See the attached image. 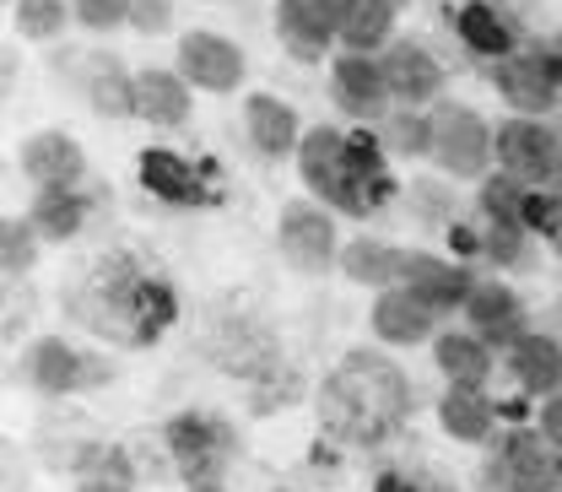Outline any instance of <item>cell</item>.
Masks as SVG:
<instances>
[{"mask_svg":"<svg viewBox=\"0 0 562 492\" xmlns=\"http://www.w3.org/2000/svg\"><path fill=\"white\" fill-rule=\"evenodd\" d=\"M406 412H412V384L384 351H347L319 390V427L357 449L395 438Z\"/></svg>","mask_w":562,"mask_h":492,"instance_id":"obj_2","label":"cell"},{"mask_svg":"<svg viewBox=\"0 0 562 492\" xmlns=\"http://www.w3.org/2000/svg\"><path fill=\"white\" fill-rule=\"evenodd\" d=\"M454 33L465 38L471 55H487V60H508L514 55V22L503 5H487V0H465L454 11Z\"/></svg>","mask_w":562,"mask_h":492,"instance_id":"obj_25","label":"cell"},{"mask_svg":"<svg viewBox=\"0 0 562 492\" xmlns=\"http://www.w3.org/2000/svg\"><path fill=\"white\" fill-rule=\"evenodd\" d=\"M395 0H357L351 5V16L341 22V44H347L351 55H373V49H390L395 38H390V27H395Z\"/></svg>","mask_w":562,"mask_h":492,"instance_id":"obj_30","label":"cell"},{"mask_svg":"<svg viewBox=\"0 0 562 492\" xmlns=\"http://www.w3.org/2000/svg\"><path fill=\"white\" fill-rule=\"evenodd\" d=\"M482 255L497 260V266H525V255H530V227L487 222V227H482Z\"/></svg>","mask_w":562,"mask_h":492,"instance_id":"obj_36","label":"cell"},{"mask_svg":"<svg viewBox=\"0 0 562 492\" xmlns=\"http://www.w3.org/2000/svg\"><path fill=\"white\" fill-rule=\"evenodd\" d=\"M541 433L562 449V390L558 395H547V406H541Z\"/></svg>","mask_w":562,"mask_h":492,"instance_id":"obj_40","label":"cell"},{"mask_svg":"<svg viewBox=\"0 0 562 492\" xmlns=\"http://www.w3.org/2000/svg\"><path fill=\"white\" fill-rule=\"evenodd\" d=\"M168 444V460L173 471L190 482V488H222L233 455H238V433L233 422L216 417V412H179L162 433Z\"/></svg>","mask_w":562,"mask_h":492,"instance_id":"obj_4","label":"cell"},{"mask_svg":"<svg viewBox=\"0 0 562 492\" xmlns=\"http://www.w3.org/2000/svg\"><path fill=\"white\" fill-rule=\"evenodd\" d=\"M131 27L146 33V38L168 33L173 27V0H131Z\"/></svg>","mask_w":562,"mask_h":492,"instance_id":"obj_39","label":"cell"},{"mask_svg":"<svg viewBox=\"0 0 562 492\" xmlns=\"http://www.w3.org/2000/svg\"><path fill=\"white\" fill-rule=\"evenodd\" d=\"M432 309L422 303L412 287H384L379 292V303H373V331H379V342H390V347H417L432 336Z\"/></svg>","mask_w":562,"mask_h":492,"instance_id":"obj_21","label":"cell"},{"mask_svg":"<svg viewBox=\"0 0 562 492\" xmlns=\"http://www.w3.org/2000/svg\"><path fill=\"white\" fill-rule=\"evenodd\" d=\"M297 395V373L281 362L277 373H266L260 384H255V412H277V406H286Z\"/></svg>","mask_w":562,"mask_h":492,"instance_id":"obj_38","label":"cell"},{"mask_svg":"<svg viewBox=\"0 0 562 492\" xmlns=\"http://www.w3.org/2000/svg\"><path fill=\"white\" fill-rule=\"evenodd\" d=\"M11 16H16L22 38H55V33H66L76 11H70V0H11Z\"/></svg>","mask_w":562,"mask_h":492,"instance_id":"obj_33","label":"cell"},{"mask_svg":"<svg viewBox=\"0 0 562 492\" xmlns=\"http://www.w3.org/2000/svg\"><path fill=\"white\" fill-rule=\"evenodd\" d=\"M465 320H471V336H482L487 347H503V351L514 347L519 336H530L525 331V303L503 281H476V292L465 303Z\"/></svg>","mask_w":562,"mask_h":492,"instance_id":"obj_16","label":"cell"},{"mask_svg":"<svg viewBox=\"0 0 562 492\" xmlns=\"http://www.w3.org/2000/svg\"><path fill=\"white\" fill-rule=\"evenodd\" d=\"M412 266V249H395V244H379V238H357L341 249V271L357 287H401Z\"/></svg>","mask_w":562,"mask_h":492,"instance_id":"obj_26","label":"cell"},{"mask_svg":"<svg viewBox=\"0 0 562 492\" xmlns=\"http://www.w3.org/2000/svg\"><path fill=\"white\" fill-rule=\"evenodd\" d=\"M66 309L92 336H109L114 347H151L179 320V292L151 266H140L136 255L120 249V255H103L70 287Z\"/></svg>","mask_w":562,"mask_h":492,"instance_id":"obj_1","label":"cell"},{"mask_svg":"<svg viewBox=\"0 0 562 492\" xmlns=\"http://www.w3.org/2000/svg\"><path fill=\"white\" fill-rule=\"evenodd\" d=\"M373 492H460L443 471H427V466H384L373 477Z\"/></svg>","mask_w":562,"mask_h":492,"instance_id":"obj_35","label":"cell"},{"mask_svg":"<svg viewBox=\"0 0 562 492\" xmlns=\"http://www.w3.org/2000/svg\"><path fill=\"white\" fill-rule=\"evenodd\" d=\"M244 131H249V146H255L260 157H271V163L303 146L292 103H281L271 92H249V98H244Z\"/></svg>","mask_w":562,"mask_h":492,"instance_id":"obj_20","label":"cell"},{"mask_svg":"<svg viewBox=\"0 0 562 492\" xmlns=\"http://www.w3.org/2000/svg\"><path fill=\"white\" fill-rule=\"evenodd\" d=\"M487 488L492 492H562V449L547 433H536V427L503 433L487 460Z\"/></svg>","mask_w":562,"mask_h":492,"instance_id":"obj_5","label":"cell"},{"mask_svg":"<svg viewBox=\"0 0 562 492\" xmlns=\"http://www.w3.org/2000/svg\"><path fill=\"white\" fill-rule=\"evenodd\" d=\"M384 146H395L406 157H432V114H417V109L390 114L384 120Z\"/></svg>","mask_w":562,"mask_h":492,"instance_id":"obj_34","label":"cell"},{"mask_svg":"<svg viewBox=\"0 0 562 492\" xmlns=\"http://www.w3.org/2000/svg\"><path fill=\"white\" fill-rule=\"evenodd\" d=\"M22 174L38 190H76L87 174V152L66 131H38V136L22 141Z\"/></svg>","mask_w":562,"mask_h":492,"instance_id":"obj_15","label":"cell"},{"mask_svg":"<svg viewBox=\"0 0 562 492\" xmlns=\"http://www.w3.org/2000/svg\"><path fill=\"white\" fill-rule=\"evenodd\" d=\"M379 66H384V81H390V98L406 103V109L432 103V98L443 92V66L432 60V49L417 44V38H395V44L379 55Z\"/></svg>","mask_w":562,"mask_h":492,"instance_id":"obj_13","label":"cell"},{"mask_svg":"<svg viewBox=\"0 0 562 492\" xmlns=\"http://www.w3.org/2000/svg\"><path fill=\"white\" fill-rule=\"evenodd\" d=\"M136 174L140 185L168 201V206H216L222 201V174L216 163H190L184 152L173 146H146L136 157Z\"/></svg>","mask_w":562,"mask_h":492,"instance_id":"obj_7","label":"cell"},{"mask_svg":"<svg viewBox=\"0 0 562 492\" xmlns=\"http://www.w3.org/2000/svg\"><path fill=\"white\" fill-rule=\"evenodd\" d=\"M401 287H412L432 314H454V309L471 303L476 277H471L465 266H454V260H438V255L412 249V266H406V281H401Z\"/></svg>","mask_w":562,"mask_h":492,"instance_id":"obj_18","label":"cell"},{"mask_svg":"<svg viewBox=\"0 0 562 492\" xmlns=\"http://www.w3.org/2000/svg\"><path fill=\"white\" fill-rule=\"evenodd\" d=\"M508 373H514L519 390H530V395H558L562 390V347L552 336L530 331V336H519V342L508 347Z\"/></svg>","mask_w":562,"mask_h":492,"instance_id":"obj_24","label":"cell"},{"mask_svg":"<svg viewBox=\"0 0 562 492\" xmlns=\"http://www.w3.org/2000/svg\"><path fill=\"white\" fill-rule=\"evenodd\" d=\"M297 174L341 216H373L379 206L395 201V179L384 168V141H373L368 131H336V125L303 131Z\"/></svg>","mask_w":562,"mask_h":492,"instance_id":"obj_3","label":"cell"},{"mask_svg":"<svg viewBox=\"0 0 562 492\" xmlns=\"http://www.w3.org/2000/svg\"><path fill=\"white\" fill-rule=\"evenodd\" d=\"M22 362H27V379H33L44 395H76V390H92V384L109 379V362H98L92 351L70 347L66 336L33 342V351H27Z\"/></svg>","mask_w":562,"mask_h":492,"instance_id":"obj_11","label":"cell"},{"mask_svg":"<svg viewBox=\"0 0 562 492\" xmlns=\"http://www.w3.org/2000/svg\"><path fill=\"white\" fill-rule=\"evenodd\" d=\"M438 422H443V433L460 438V444H487L492 427H497V401H487L482 390L449 384V395L438 401Z\"/></svg>","mask_w":562,"mask_h":492,"instance_id":"obj_27","label":"cell"},{"mask_svg":"<svg viewBox=\"0 0 562 492\" xmlns=\"http://www.w3.org/2000/svg\"><path fill=\"white\" fill-rule=\"evenodd\" d=\"M81 92H87V109L103 120L136 114V76L120 66V55H81Z\"/></svg>","mask_w":562,"mask_h":492,"instance_id":"obj_19","label":"cell"},{"mask_svg":"<svg viewBox=\"0 0 562 492\" xmlns=\"http://www.w3.org/2000/svg\"><path fill=\"white\" fill-rule=\"evenodd\" d=\"M492 152H497V163H503L508 179H519L530 190H562V136L552 125L519 114V120L497 125Z\"/></svg>","mask_w":562,"mask_h":492,"instance_id":"obj_6","label":"cell"},{"mask_svg":"<svg viewBox=\"0 0 562 492\" xmlns=\"http://www.w3.org/2000/svg\"><path fill=\"white\" fill-rule=\"evenodd\" d=\"M211 357H216V368H222V373H244L249 384H260L266 373H277L281 368L277 342H271L260 325H249V320L222 325V331L211 336Z\"/></svg>","mask_w":562,"mask_h":492,"instance_id":"obj_17","label":"cell"},{"mask_svg":"<svg viewBox=\"0 0 562 492\" xmlns=\"http://www.w3.org/2000/svg\"><path fill=\"white\" fill-rule=\"evenodd\" d=\"M76 488L81 492H131L136 488V466L125 449H109V444H92L76 455Z\"/></svg>","mask_w":562,"mask_h":492,"instance_id":"obj_29","label":"cell"},{"mask_svg":"<svg viewBox=\"0 0 562 492\" xmlns=\"http://www.w3.org/2000/svg\"><path fill=\"white\" fill-rule=\"evenodd\" d=\"M27 222L38 227V238H76L87 222V195L81 190H38V201L27 211Z\"/></svg>","mask_w":562,"mask_h":492,"instance_id":"obj_31","label":"cell"},{"mask_svg":"<svg viewBox=\"0 0 562 492\" xmlns=\"http://www.w3.org/2000/svg\"><path fill=\"white\" fill-rule=\"evenodd\" d=\"M438 368H443V379L449 384H465V390H482L492 373V347L482 336H460V331H449V336H438Z\"/></svg>","mask_w":562,"mask_h":492,"instance_id":"obj_28","label":"cell"},{"mask_svg":"<svg viewBox=\"0 0 562 492\" xmlns=\"http://www.w3.org/2000/svg\"><path fill=\"white\" fill-rule=\"evenodd\" d=\"M277 249L286 266L297 271H325L336 260V222H330V206H314V201H292L281 206L277 216Z\"/></svg>","mask_w":562,"mask_h":492,"instance_id":"obj_10","label":"cell"},{"mask_svg":"<svg viewBox=\"0 0 562 492\" xmlns=\"http://www.w3.org/2000/svg\"><path fill=\"white\" fill-rule=\"evenodd\" d=\"M38 260V227L22 222V216H5L0 222V271L5 277H27Z\"/></svg>","mask_w":562,"mask_h":492,"instance_id":"obj_32","label":"cell"},{"mask_svg":"<svg viewBox=\"0 0 562 492\" xmlns=\"http://www.w3.org/2000/svg\"><path fill=\"white\" fill-rule=\"evenodd\" d=\"M330 87H336V103L351 120H390V81H384V66L373 55H351V49L336 55Z\"/></svg>","mask_w":562,"mask_h":492,"instance_id":"obj_14","label":"cell"},{"mask_svg":"<svg viewBox=\"0 0 562 492\" xmlns=\"http://www.w3.org/2000/svg\"><path fill=\"white\" fill-rule=\"evenodd\" d=\"M244 70H249L244 49L222 33H184L179 38V76L201 92H238Z\"/></svg>","mask_w":562,"mask_h":492,"instance_id":"obj_12","label":"cell"},{"mask_svg":"<svg viewBox=\"0 0 562 492\" xmlns=\"http://www.w3.org/2000/svg\"><path fill=\"white\" fill-rule=\"evenodd\" d=\"M271 492H292V488H271Z\"/></svg>","mask_w":562,"mask_h":492,"instance_id":"obj_44","label":"cell"},{"mask_svg":"<svg viewBox=\"0 0 562 492\" xmlns=\"http://www.w3.org/2000/svg\"><path fill=\"white\" fill-rule=\"evenodd\" d=\"M190 492H222V488H190Z\"/></svg>","mask_w":562,"mask_h":492,"instance_id":"obj_43","label":"cell"},{"mask_svg":"<svg viewBox=\"0 0 562 492\" xmlns=\"http://www.w3.org/2000/svg\"><path fill=\"white\" fill-rule=\"evenodd\" d=\"M136 120L157 131H179L190 120V81L179 70H136Z\"/></svg>","mask_w":562,"mask_h":492,"instance_id":"obj_22","label":"cell"},{"mask_svg":"<svg viewBox=\"0 0 562 492\" xmlns=\"http://www.w3.org/2000/svg\"><path fill=\"white\" fill-rule=\"evenodd\" d=\"M492 81H497V92H503L525 120H541L547 109H558V98H562V70L547 44H541V49H514L508 60H497V66H492Z\"/></svg>","mask_w":562,"mask_h":492,"instance_id":"obj_9","label":"cell"},{"mask_svg":"<svg viewBox=\"0 0 562 492\" xmlns=\"http://www.w3.org/2000/svg\"><path fill=\"white\" fill-rule=\"evenodd\" d=\"M432 163L449 179H482L492 163V131L482 125V114L460 103H438L432 109Z\"/></svg>","mask_w":562,"mask_h":492,"instance_id":"obj_8","label":"cell"},{"mask_svg":"<svg viewBox=\"0 0 562 492\" xmlns=\"http://www.w3.org/2000/svg\"><path fill=\"white\" fill-rule=\"evenodd\" d=\"M558 314H562V303H558Z\"/></svg>","mask_w":562,"mask_h":492,"instance_id":"obj_45","label":"cell"},{"mask_svg":"<svg viewBox=\"0 0 562 492\" xmlns=\"http://www.w3.org/2000/svg\"><path fill=\"white\" fill-rule=\"evenodd\" d=\"M277 38L292 60H325L330 44H336V27L308 5V0H277Z\"/></svg>","mask_w":562,"mask_h":492,"instance_id":"obj_23","label":"cell"},{"mask_svg":"<svg viewBox=\"0 0 562 492\" xmlns=\"http://www.w3.org/2000/svg\"><path fill=\"white\" fill-rule=\"evenodd\" d=\"M308 5H314V11H319V16L336 27V38H341V22L351 16V5H357V0H308Z\"/></svg>","mask_w":562,"mask_h":492,"instance_id":"obj_41","label":"cell"},{"mask_svg":"<svg viewBox=\"0 0 562 492\" xmlns=\"http://www.w3.org/2000/svg\"><path fill=\"white\" fill-rule=\"evenodd\" d=\"M76 22L92 27V33H109V27H131V0H70Z\"/></svg>","mask_w":562,"mask_h":492,"instance_id":"obj_37","label":"cell"},{"mask_svg":"<svg viewBox=\"0 0 562 492\" xmlns=\"http://www.w3.org/2000/svg\"><path fill=\"white\" fill-rule=\"evenodd\" d=\"M547 238H552V249H558V260H562V190L552 195V222H547Z\"/></svg>","mask_w":562,"mask_h":492,"instance_id":"obj_42","label":"cell"}]
</instances>
